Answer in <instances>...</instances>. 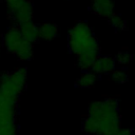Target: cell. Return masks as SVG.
Masks as SVG:
<instances>
[{"label":"cell","mask_w":135,"mask_h":135,"mask_svg":"<svg viewBox=\"0 0 135 135\" xmlns=\"http://www.w3.org/2000/svg\"><path fill=\"white\" fill-rule=\"evenodd\" d=\"M120 129V114L118 101L107 98L92 102L88 109V116L82 121V130L92 135H116Z\"/></svg>","instance_id":"6da1fadb"},{"label":"cell","mask_w":135,"mask_h":135,"mask_svg":"<svg viewBox=\"0 0 135 135\" xmlns=\"http://www.w3.org/2000/svg\"><path fill=\"white\" fill-rule=\"evenodd\" d=\"M69 49L76 56L85 52L100 50L93 31L86 22L79 21L70 30Z\"/></svg>","instance_id":"7a4b0ae2"},{"label":"cell","mask_w":135,"mask_h":135,"mask_svg":"<svg viewBox=\"0 0 135 135\" xmlns=\"http://www.w3.org/2000/svg\"><path fill=\"white\" fill-rule=\"evenodd\" d=\"M3 44L7 52L16 55L20 60H30L33 55V44L21 35L18 26L9 27L3 37Z\"/></svg>","instance_id":"3957f363"},{"label":"cell","mask_w":135,"mask_h":135,"mask_svg":"<svg viewBox=\"0 0 135 135\" xmlns=\"http://www.w3.org/2000/svg\"><path fill=\"white\" fill-rule=\"evenodd\" d=\"M27 72L25 69H18L11 73H4L0 76V93L19 99L25 88Z\"/></svg>","instance_id":"277c9868"},{"label":"cell","mask_w":135,"mask_h":135,"mask_svg":"<svg viewBox=\"0 0 135 135\" xmlns=\"http://www.w3.org/2000/svg\"><path fill=\"white\" fill-rule=\"evenodd\" d=\"M18 100L0 93V123L16 122Z\"/></svg>","instance_id":"5b68a950"},{"label":"cell","mask_w":135,"mask_h":135,"mask_svg":"<svg viewBox=\"0 0 135 135\" xmlns=\"http://www.w3.org/2000/svg\"><path fill=\"white\" fill-rule=\"evenodd\" d=\"M9 16L17 24H22L28 21H32L33 18V5L28 0H25L21 5H19L14 11L9 12Z\"/></svg>","instance_id":"8992f818"},{"label":"cell","mask_w":135,"mask_h":135,"mask_svg":"<svg viewBox=\"0 0 135 135\" xmlns=\"http://www.w3.org/2000/svg\"><path fill=\"white\" fill-rule=\"evenodd\" d=\"M116 60L112 56H98L94 61L91 70L94 74H107L115 70Z\"/></svg>","instance_id":"52a82bcc"},{"label":"cell","mask_w":135,"mask_h":135,"mask_svg":"<svg viewBox=\"0 0 135 135\" xmlns=\"http://www.w3.org/2000/svg\"><path fill=\"white\" fill-rule=\"evenodd\" d=\"M92 11L96 15L109 18L114 14V1L113 0H92Z\"/></svg>","instance_id":"ba28073f"},{"label":"cell","mask_w":135,"mask_h":135,"mask_svg":"<svg viewBox=\"0 0 135 135\" xmlns=\"http://www.w3.org/2000/svg\"><path fill=\"white\" fill-rule=\"evenodd\" d=\"M21 35L23 36V38L28 41L30 43H35L39 40V37H38V30H37V25L33 23V21H28V22H25V23H22V24H19L17 25Z\"/></svg>","instance_id":"9c48e42d"},{"label":"cell","mask_w":135,"mask_h":135,"mask_svg":"<svg viewBox=\"0 0 135 135\" xmlns=\"http://www.w3.org/2000/svg\"><path fill=\"white\" fill-rule=\"evenodd\" d=\"M37 30H38L39 39L53 40L58 34L57 25L54 22H51V21H46V22L41 23L40 25L37 26Z\"/></svg>","instance_id":"30bf717a"},{"label":"cell","mask_w":135,"mask_h":135,"mask_svg":"<svg viewBox=\"0 0 135 135\" xmlns=\"http://www.w3.org/2000/svg\"><path fill=\"white\" fill-rule=\"evenodd\" d=\"M99 56V50H95V51H90V52H85L82 53L80 55L77 56V64L84 71L91 70L94 61L96 60V58Z\"/></svg>","instance_id":"8fae6325"},{"label":"cell","mask_w":135,"mask_h":135,"mask_svg":"<svg viewBox=\"0 0 135 135\" xmlns=\"http://www.w3.org/2000/svg\"><path fill=\"white\" fill-rule=\"evenodd\" d=\"M96 80H97V76L96 74H94L93 72L90 73V72H86V73H83L76 81V85L79 86V88H91L93 86L95 83H96Z\"/></svg>","instance_id":"7c38bea8"},{"label":"cell","mask_w":135,"mask_h":135,"mask_svg":"<svg viewBox=\"0 0 135 135\" xmlns=\"http://www.w3.org/2000/svg\"><path fill=\"white\" fill-rule=\"evenodd\" d=\"M109 21L112 27H114L116 31H122L127 27V23L126 21L121 18V16L116 15V14H112L109 17Z\"/></svg>","instance_id":"4fadbf2b"},{"label":"cell","mask_w":135,"mask_h":135,"mask_svg":"<svg viewBox=\"0 0 135 135\" xmlns=\"http://www.w3.org/2000/svg\"><path fill=\"white\" fill-rule=\"evenodd\" d=\"M0 135H17L16 122L0 123Z\"/></svg>","instance_id":"5bb4252c"},{"label":"cell","mask_w":135,"mask_h":135,"mask_svg":"<svg viewBox=\"0 0 135 135\" xmlns=\"http://www.w3.org/2000/svg\"><path fill=\"white\" fill-rule=\"evenodd\" d=\"M112 80L115 81L116 83H126L128 81V74L124 71H121V70L113 71Z\"/></svg>","instance_id":"9a60e30c"},{"label":"cell","mask_w":135,"mask_h":135,"mask_svg":"<svg viewBox=\"0 0 135 135\" xmlns=\"http://www.w3.org/2000/svg\"><path fill=\"white\" fill-rule=\"evenodd\" d=\"M115 60H117L118 63H120V64H124V65H126V64H129V63L131 62V60H132V56H131V54H130L128 51H121L120 53L117 54Z\"/></svg>","instance_id":"2e32d148"},{"label":"cell","mask_w":135,"mask_h":135,"mask_svg":"<svg viewBox=\"0 0 135 135\" xmlns=\"http://www.w3.org/2000/svg\"><path fill=\"white\" fill-rule=\"evenodd\" d=\"M7 9H8V13L14 11L15 8H17L19 5H21L25 0H3Z\"/></svg>","instance_id":"e0dca14e"},{"label":"cell","mask_w":135,"mask_h":135,"mask_svg":"<svg viewBox=\"0 0 135 135\" xmlns=\"http://www.w3.org/2000/svg\"><path fill=\"white\" fill-rule=\"evenodd\" d=\"M116 135H133V131L128 128H120Z\"/></svg>","instance_id":"ac0fdd59"}]
</instances>
